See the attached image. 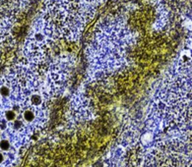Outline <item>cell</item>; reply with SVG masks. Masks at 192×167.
I'll use <instances>...</instances> for the list:
<instances>
[{
    "label": "cell",
    "instance_id": "6da1fadb",
    "mask_svg": "<svg viewBox=\"0 0 192 167\" xmlns=\"http://www.w3.org/2000/svg\"><path fill=\"white\" fill-rule=\"evenodd\" d=\"M80 1L81 2H84V1H90V2H92V0H76V1H75V4H80ZM74 3V0H72V4H73Z\"/></svg>",
    "mask_w": 192,
    "mask_h": 167
}]
</instances>
